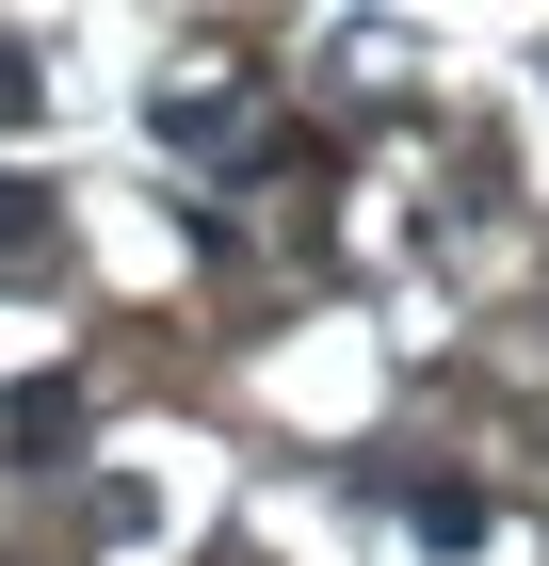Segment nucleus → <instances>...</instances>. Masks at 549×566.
I'll return each instance as SVG.
<instances>
[{
	"instance_id": "f03ea898",
	"label": "nucleus",
	"mask_w": 549,
	"mask_h": 566,
	"mask_svg": "<svg viewBox=\"0 0 549 566\" xmlns=\"http://www.w3.org/2000/svg\"><path fill=\"white\" fill-rule=\"evenodd\" d=\"M404 518H421V551H485V485H421Z\"/></svg>"
},
{
	"instance_id": "39448f33",
	"label": "nucleus",
	"mask_w": 549,
	"mask_h": 566,
	"mask_svg": "<svg viewBox=\"0 0 549 566\" xmlns=\"http://www.w3.org/2000/svg\"><path fill=\"white\" fill-rule=\"evenodd\" d=\"M211 566H258V551H211Z\"/></svg>"
},
{
	"instance_id": "20e7f679",
	"label": "nucleus",
	"mask_w": 549,
	"mask_h": 566,
	"mask_svg": "<svg viewBox=\"0 0 549 566\" xmlns=\"http://www.w3.org/2000/svg\"><path fill=\"white\" fill-rule=\"evenodd\" d=\"M17 114H33V49L0 33V130H17Z\"/></svg>"
},
{
	"instance_id": "f257e3e1",
	"label": "nucleus",
	"mask_w": 549,
	"mask_h": 566,
	"mask_svg": "<svg viewBox=\"0 0 549 566\" xmlns=\"http://www.w3.org/2000/svg\"><path fill=\"white\" fill-rule=\"evenodd\" d=\"M0 437H17V453H65V437H82V373H17V389H0Z\"/></svg>"
},
{
	"instance_id": "7ed1b4c3",
	"label": "nucleus",
	"mask_w": 549,
	"mask_h": 566,
	"mask_svg": "<svg viewBox=\"0 0 549 566\" xmlns=\"http://www.w3.org/2000/svg\"><path fill=\"white\" fill-rule=\"evenodd\" d=\"M33 227H49V195H33V178H0V260H17Z\"/></svg>"
}]
</instances>
